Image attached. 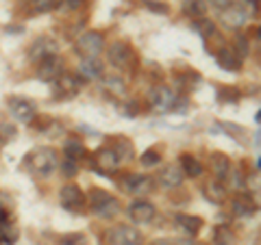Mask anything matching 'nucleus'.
<instances>
[{
  "label": "nucleus",
  "mask_w": 261,
  "mask_h": 245,
  "mask_svg": "<svg viewBox=\"0 0 261 245\" xmlns=\"http://www.w3.org/2000/svg\"><path fill=\"white\" fill-rule=\"evenodd\" d=\"M105 85H107L109 91H113L116 96H124V94H126V85H124V80L118 78V76H107V78H105Z\"/></svg>",
  "instance_id": "2f4dec72"
},
{
  "label": "nucleus",
  "mask_w": 261,
  "mask_h": 245,
  "mask_svg": "<svg viewBox=\"0 0 261 245\" xmlns=\"http://www.w3.org/2000/svg\"><path fill=\"white\" fill-rule=\"evenodd\" d=\"M113 150L120 154V159H133V143L128 141L126 137H116V141H113Z\"/></svg>",
  "instance_id": "c85d7f7f"
},
{
  "label": "nucleus",
  "mask_w": 261,
  "mask_h": 245,
  "mask_svg": "<svg viewBox=\"0 0 261 245\" xmlns=\"http://www.w3.org/2000/svg\"><path fill=\"white\" fill-rule=\"evenodd\" d=\"M214 54H216V61H218V65H220L222 70H226V72H240V70H242V59H240V54L235 52L231 46H224V44H222Z\"/></svg>",
  "instance_id": "dca6fc26"
},
{
  "label": "nucleus",
  "mask_w": 261,
  "mask_h": 245,
  "mask_svg": "<svg viewBox=\"0 0 261 245\" xmlns=\"http://www.w3.org/2000/svg\"><path fill=\"white\" fill-rule=\"evenodd\" d=\"M87 202H89V206H92L94 215L102 217V219H111L120 213L118 198H113L109 191L100 189V187H94V189L87 193Z\"/></svg>",
  "instance_id": "f03ea898"
},
{
  "label": "nucleus",
  "mask_w": 261,
  "mask_h": 245,
  "mask_svg": "<svg viewBox=\"0 0 261 245\" xmlns=\"http://www.w3.org/2000/svg\"><path fill=\"white\" fill-rule=\"evenodd\" d=\"M240 98V91L235 87H228V85H224V87H220L218 89V100L220 102H224V104H233L235 100Z\"/></svg>",
  "instance_id": "c756f323"
},
{
  "label": "nucleus",
  "mask_w": 261,
  "mask_h": 245,
  "mask_svg": "<svg viewBox=\"0 0 261 245\" xmlns=\"http://www.w3.org/2000/svg\"><path fill=\"white\" fill-rule=\"evenodd\" d=\"M142 5L148 11H154V13H168L170 11V7L166 3H159V0H142Z\"/></svg>",
  "instance_id": "e433bc0d"
},
{
  "label": "nucleus",
  "mask_w": 261,
  "mask_h": 245,
  "mask_svg": "<svg viewBox=\"0 0 261 245\" xmlns=\"http://www.w3.org/2000/svg\"><path fill=\"white\" fill-rule=\"evenodd\" d=\"M107 59L116 70H130L137 63V54L128 42H113L107 48Z\"/></svg>",
  "instance_id": "39448f33"
},
{
  "label": "nucleus",
  "mask_w": 261,
  "mask_h": 245,
  "mask_svg": "<svg viewBox=\"0 0 261 245\" xmlns=\"http://www.w3.org/2000/svg\"><path fill=\"white\" fill-rule=\"evenodd\" d=\"M126 213L135 224H148L154 219V215H157V208H154V204H150L148 200H135V202H130Z\"/></svg>",
  "instance_id": "f8f14e48"
},
{
  "label": "nucleus",
  "mask_w": 261,
  "mask_h": 245,
  "mask_svg": "<svg viewBox=\"0 0 261 245\" xmlns=\"http://www.w3.org/2000/svg\"><path fill=\"white\" fill-rule=\"evenodd\" d=\"M57 50H59V46H57L55 39L48 37V35H42V37H37L35 42L31 44V48H29V59L31 61H42L44 56L57 54Z\"/></svg>",
  "instance_id": "ddd939ff"
},
{
  "label": "nucleus",
  "mask_w": 261,
  "mask_h": 245,
  "mask_svg": "<svg viewBox=\"0 0 261 245\" xmlns=\"http://www.w3.org/2000/svg\"><path fill=\"white\" fill-rule=\"evenodd\" d=\"M194 28L200 33L205 42H209L211 37H216V24L211 22V20H207V18H198V20H196L194 22Z\"/></svg>",
  "instance_id": "cd10ccee"
},
{
  "label": "nucleus",
  "mask_w": 261,
  "mask_h": 245,
  "mask_svg": "<svg viewBox=\"0 0 261 245\" xmlns=\"http://www.w3.org/2000/svg\"><path fill=\"white\" fill-rule=\"evenodd\" d=\"M61 169L65 171V176H70V178H72V176H74V174H76V163L68 159V161H65V163H63V165H61Z\"/></svg>",
  "instance_id": "ea45409f"
},
{
  "label": "nucleus",
  "mask_w": 261,
  "mask_h": 245,
  "mask_svg": "<svg viewBox=\"0 0 261 245\" xmlns=\"http://www.w3.org/2000/svg\"><path fill=\"white\" fill-rule=\"evenodd\" d=\"M63 152H65V159H70V161H74V163L83 161L87 157V148L81 141H76V139H70V141H65Z\"/></svg>",
  "instance_id": "4be33fe9"
},
{
  "label": "nucleus",
  "mask_w": 261,
  "mask_h": 245,
  "mask_svg": "<svg viewBox=\"0 0 261 245\" xmlns=\"http://www.w3.org/2000/svg\"><path fill=\"white\" fill-rule=\"evenodd\" d=\"M140 163H142L144 167H148V169L154 167V165H159V163H161V154H159V150H157V148L146 150L142 157H140Z\"/></svg>",
  "instance_id": "7c9ffc66"
},
{
  "label": "nucleus",
  "mask_w": 261,
  "mask_h": 245,
  "mask_svg": "<svg viewBox=\"0 0 261 245\" xmlns=\"http://www.w3.org/2000/svg\"><path fill=\"white\" fill-rule=\"evenodd\" d=\"M87 5H89V0H65V7H68L70 11H79Z\"/></svg>",
  "instance_id": "4c0bfd02"
},
{
  "label": "nucleus",
  "mask_w": 261,
  "mask_h": 245,
  "mask_svg": "<svg viewBox=\"0 0 261 245\" xmlns=\"http://www.w3.org/2000/svg\"><path fill=\"white\" fill-rule=\"evenodd\" d=\"M0 245H13V241H9L7 236H0Z\"/></svg>",
  "instance_id": "37998d69"
},
{
  "label": "nucleus",
  "mask_w": 261,
  "mask_h": 245,
  "mask_svg": "<svg viewBox=\"0 0 261 245\" xmlns=\"http://www.w3.org/2000/svg\"><path fill=\"white\" fill-rule=\"evenodd\" d=\"M183 11H185L187 15H190V18L198 20V18H205L207 7H205V3H202V0H185Z\"/></svg>",
  "instance_id": "bb28decb"
},
{
  "label": "nucleus",
  "mask_w": 261,
  "mask_h": 245,
  "mask_svg": "<svg viewBox=\"0 0 261 245\" xmlns=\"http://www.w3.org/2000/svg\"><path fill=\"white\" fill-rule=\"evenodd\" d=\"M233 50L240 54V59H244V56H248L250 52V46H248V39L240 35V33H235V39H233Z\"/></svg>",
  "instance_id": "473e14b6"
},
{
  "label": "nucleus",
  "mask_w": 261,
  "mask_h": 245,
  "mask_svg": "<svg viewBox=\"0 0 261 245\" xmlns=\"http://www.w3.org/2000/svg\"><path fill=\"white\" fill-rule=\"evenodd\" d=\"M231 213L235 217H250L257 213V202L252 200L250 193H235L231 200Z\"/></svg>",
  "instance_id": "2eb2a0df"
},
{
  "label": "nucleus",
  "mask_w": 261,
  "mask_h": 245,
  "mask_svg": "<svg viewBox=\"0 0 261 245\" xmlns=\"http://www.w3.org/2000/svg\"><path fill=\"white\" fill-rule=\"evenodd\" d=\"M176 226L181 228L183 232H187L190 236H196L200 230H202V226H205V222H202V217L198 215H187V213H178L176 215Z\"/></svg>",
  "instance_id": "aec40b11"
},
{
  "label": "nucleus",
  "mask_w": 261,
  "mask_h": 245,
  "mask_svg": "<svg viewBox=\"0 0 261 245\" xmlns=\"http://www.w3.org/2000/svg\"><path fill=\"white\" fill-rule=\"evenodd\" d=\"M7 104H9L11 115L18 121H24V124H31V119L37 115L35 102L29 100V98H24V96H11L9 100H7Z\"/></svg>",
  "instance_id": "6e6552de"
},
{
  "label": "nucleus",
  "mask_w": 261,
  "mask_h": 245,
  "mask_svg": "<svg viewBox=\"0 0 261 245\" xmlns=\"http://www.w3.org/2000/svg\"><path fill=\"white\" fill-rule=\"evenodd\" d=\"M246 182H248V185H252V176H248V178H246ZM255 189L259 191V171L255 174Z\"/></svg>",
  "instance_id": "79ce46f5"
},
{
  "label": "nucleus",
  "mask_w": 261,
  "mask_h": 245,
  "mask_svg": "<svg viewBox=\"0 0 261 245\" xmlns=\"http://www.w3.org/2000/svg\"><path fill=\"white\" fill-rule=\"evenodd\" d=\"M209 5H214L218 11H222V9H226V7L233 5V0H209Z\"/></svg>",
  "instance_id": "a19ab883"
},
{
  "label": "nucleus",
  "mask_w": 261,
  "mask_h": 245,
  "mask_svg": "<svg viewBox=\"0 0 261 245\" xmlns=\"http://www.w3.org/2000/svg\"><path fill=\"white\" fill-rule=\"evenodd\" d=\"M183 169L178 163H170V165H166L161 171H159V185L166 187V189H176V187L183 185Z\"/></svg>",
  "instance_id": "f3484780"
},
{
  "label": "nucleus",
  "mask_w": 261,
  "mask_h": 245,
  "mask_svg": "<svg viewBox=\"0 0 261 245\" xmlns=\"http://www.w3.org/2000/svg\"><path fill=\"white\" fill-rule=\"evenodd\" d=\"M214 245H238L235 232L228 226H218L214 230Z\"/></svg>",
  "instance_id": "b1692460"
},
{
  "label": "nucleus",
  "mask_w": 261,
  "mask_h": 245,
  "mask_svg": "<svg viewBox=\"0 0 261 245\" xmlns=\"http://www.w3.org/2000/svg\"><path fill=\"white\" fill-rule=\"evenodd\" d=\"M205 195H207L211 202L220 204V202H224V200H226V187L214 178L211 182H207V187H205Z\"/></svg>",
  "instance_id": "5701e85b"
},
{
  "label": "nucleus",
  "mask_w": 261,
  "mask_h": 245,
  "mask_svg": "<svg viewBox=\"0 0 261 245\" xmlns=\"http://www.w3.org/2000/svg\"><path fill=\"white\" fill-rule=\"evenodd\" d=\"M59 202L65 210H72V213H83L85 204H87V195L81 189L79 185L68 182L65 187H61L59 191Z\"/></svg>",
  "instance_id": "423d86ee"
},
{
  "label": "nucleus",
  "mask_w": 261,
  "mask_h": 245,
  "mask_svg": "<svg viewBox=\"0 0 261 245\" xmlns=\"http://www.w3.org/2000/svg\"><path fill=\"white\" fill-rule=\"evenodd\" d=\"M174 102H176V96L170 87L157 85V87L150 89V104H152L154 111H170Z\"/></svg>",
  "instance_id": "4468645a"
},
{
  "label": "nucleus",
  "mask_w": 261,
  "mask_h": 245,
  "mask_svg": "<svg viewBox=\"0 0 261 245\" xmlns=\"http://www.w3.org/2000/svg\"><path fill=\"white\" fill-rule=\"evenodd\" d=\"M174 245H198V243H194V241H174Z\"/></svg>",
  "instance_id": "c03bdc74"
},
{
  "label": "nucleus",
  "mask_w": 261,
  "mask_h": 245,
  "mask_svg": "<svg viewBox=\"0 0 261 245\" xmlns=\"http://www.w3.org/2000/svg\"><path fill=\"white\" fill-rule=\"evenodd\" d=\"M105 48H107V42H105L102 33H98V30L83 33L74 44V50L81 59H98V54L105 52Z\"/></svg>",
  "instance_id": "20e7f679"
},
{
  "label": "nucleus",
  "mask_w": 261,
  "mask_h": 245,
  "mask_svg": "<svg viewBox=\"0 0 261 245\" xmlns=\"http://www.w3.org/2000/svg\"><path fill=\"white\" fill-rule=\"evenodd\" d=\"M79 74L85 76V78H100L102 76V65L96 59H83V65H81Z\"/></svg>",
  "instance_id": "393cba45"
},
{
  "label": "nucleus",
  "mask_w": 261,
  "mask_h": 245,
  "mask_svg": "<svg viewBox=\"0 0 261 245\" xmlns=\"http://www.w3.org/2000/svg\"><path fill=\"white\" fill-rule=\"evenodd\" d=\"M15 135H18V130L13 124H0V148H5Z\"/></svg>",
  "instance_id": "f704fd0d"
},
{
  "label": "nucleus",
  "mask_w": 261,
  "mask_h": 245,
  "mask_svg": "<svg viewBox=\"0 0 261 245\" xmlns=\"http://www.w3.org/2000/svg\"><path fill=\"white\" fill-rule=\"evenodd\" d=\"M152 245H174V241H154Z\"/></svg>",
  "instance_id": "a18cd8bd"
},
{
  "label": "nucleus",
  "mask_w": 261,
  "mask_h": 245,
  "mask_svg": "<svg viewBox=\"0 0 261 245\" xmlns=\"http://www.w3.org/2000/svg\"><path fill=\"white\" fill-rule=\"evenodd\" d=\"M59 245H89L87 243V236L81 234V232H68L59 239Z\"/></svg>",
  "instance_id": "72a5a7b5"
},
{
  "label": "nucleus",
  "mask_w": 261,
  "mask_h": 245,
  "mask_svg": "<svg viewBox=\"0 0 261 245\" xmlns=\"http://www.w3.org/2000/svg\"><path fill=\"white\" fill-rule=\"evenodd\" d=\"M29 13H48L61 5V0H27Z\"/></svg>",
  "instance_id": "a878e982"
},
{
  "label": "nucleus",
  "mask_w": 261,
  "mask_h": 245,
  "mask_svg": "<svg viewBox=\"0 0 261 245\" xmlns=\"http://www.w3.org/2000/svg\"><path fill=\"white\" fill-rule=\"evenodd\" d=\"M120 154L113 150V145H102V148H98L94 152V167L100 171L102 176H109L113 171L118 169L120 165Z\"/></svg>",
  "instance_id": "0eeeda50"
},
{
  "label": "nucleus",
  "mask_w": 261,
  "mask_h": 245,
  "mask_svg": "<svg viewBox=\"0 0 261 245\" xmlns=\"http://www.w3.org/2000/svg\"><path fill=\"white\" fill-rule=\"evenodd\" d=\"M142 243H144L142 232L126 224L111 226L102 234V245H142Z\"/></svg>",
  "instance_id": "7ed1b4c3"
},
{
  "label": "nucleus",
  "mask_w": 261,
  "mask_h": 245,
  "mask_svg": "<svg viewBox=\"0 0 261 245\" xmlns=\"http://www.w3.org/2000/svg\"><path fill=\"white\" fill-rule=\"evenodd\" d=\"M248 15L244 13L240 7H226V9H222V15H220V22H222V26H226L228 30H238L244 22H246Z\"/></svg>",
  "instance_id": "6ab92c4d"
},
{
  "label": "nucleus",
  "mask_w": 261,
  "mask_h": 245,
  "mask_svg": "<svg viewBox=\"0 0 261 245\" xmlns=\"http://www.w3.org/2000/svg\"><path fill=\"white\" fill-rule=\"evenodd\" d=\"M178 165H181L185 176H190V178H200L202 176V163L196 159L194 154H190V152L181 154V159H178Z\"/></svg>",
  "instance_id": "412c9836"
},
{
  "label": "nucleus",
  "mask_w": 261,
  "mask_h": 245,
  "mask_svg": "<svg viewBox=\"0 0 261 245\" xmlns=\"http://www.w3.org/2000/svg\"><path fill=\"white\" fill-rule=\"evenodd\" d=\"M122 189L126 193H133V195H146L152 191L154 180L150 176H144V174H126L124 180L120 182Z\"/></svg>",
  "instance_id": "1a4fd4ad"
},
{
  "label": "nucleus",
  "mask_w": 261,
  "mask_h": 245,
  "mask_svg": "<svg viewBox=\"0 0 261 245\" xmlns=\"http://www.w3.org/2000/svg\"><path fill=\"white\" fill-rule=\"evenodd\" d=\"M238 7L246 15H257L259 13V0H238Z\"/></svg>",
  "instance_id": "c9c22d12"
},
{
  "label": "nucleus",
  "mask_w": 261,
  "mask_h": 245,
  "mask_svg": "<svg viewBox=\"0 0 261 245\" xmlns=\"http://www.w3.org/2000/svg\"><path fill=\"white\" fill-rule=\"evenodd\" d=\"M209 169H211V174H214L216 180L224 182L228 178V171H231V161H228V157L224 152H214L209 157Z\"/></svg>",
  "instance_id": "a211bd4d"
},
{
  "label": "nucleus",
  "mask_w": 261,
  "mask_h": 245,
  "mask_svg": "<svg viewBox=\"0 0 261 245\" xmlns=\"http://www.w3.org/2000/svg\"><path fill=\"white\" fill-rule=\"evenodd\" d=\"M63 74V59L59 54L44 56L37 65V78L39 80H55Z\"/></svg>",
  "instance_id": "9d476101"
},
{
  "label": "nucleus",
  "mask_w": 261,
  "mask_h": 245,
  "mask_svg": "<svg viewBox=\"0 0 261 245\" xmlns=\"http://www.w3.org/2000/svg\"><path fill=\"white\" fill-rule=\"evenodd\" d=\"M24 167L31 171L33 176H50L53 171L59 167V152L50 145H42L27 154L24 159Z\"/></svg>",
  "instance_id": "f257e3e1"
},
{
  "label": "nucleus",
  "mask_w": 261,
  "mask_h": 245,
  "mask_svg": "<svg viewBox=\"0 0 261 245\" xmlns=\"http://www.w3.org/2000/svg\"><path fill=\"white\" fill-rule=\"evenodd\" d=\"M122 113H124V115H137V113H140V107H137L135 100H130V102H126L124 107H122Z\"/></svg>",
  "instance_id": "58836bf2"
},
{
  "label": "nucleus",
  "mask_w": 261,
  "mask_h": 245,
  "mask_svg": "<svg viewBox=\"0 0 261 245\" xmlns=\"http://www.w3.org/2000/svg\"><path fill=\"white\" fill-rule=\"evenodd\" d=\"M81 91V78L74 74H61L59 78H55V98L68 100L74 98Z\"/></svg>",
  "instance_id": "9b49d317"
}]
</instances>
